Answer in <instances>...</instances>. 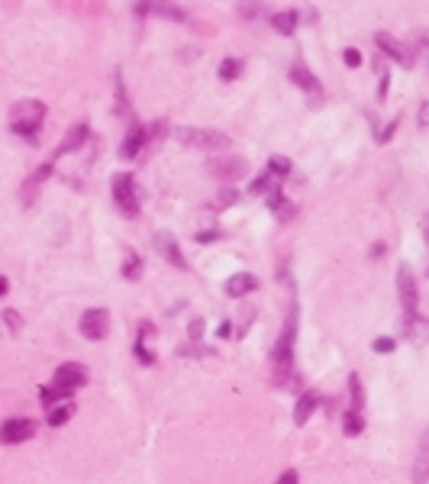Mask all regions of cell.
Instances as JSON below:
<instances>
[{"label":"cell","mask_w":429,"mask_h":484,"mask_svg":"<svg viewBox=\"0 0 429 484\" xmlns=\"http://www.w3.org/2000/svg\"><path fill=\"white\" fill-rule=\"evenodd\" d=\"M43 120H45V104L39 101H20L10 110V129L17 136H26V139H33L39 133Z\"/></svg>","instance_id":"6da1fadb"},{"label":"cell","mask_w":429,"mask_h":484,"mask_svg":"<svg viewBox=\"0 0 429 484\" xmlns=\"http://www.w3.org/2000/svg\"><path fill=\"white\" fill-rule=\"evenodd\" d=\"M177 142H184L191 149H203V152H219L229 149V136L219 133V129H203V126H181L175 129Z\"/></svg>","instance_id":"7a4b0ae2"},{"label":"cell","mask_w":429,"mask_h":484,"mask_svg":"<svg viewBox=\"0 0 429 484\" xmlns=\"http://www.w3.org/2000/svg\"><path fill=\"white\" fill-rule=\"evenodd\" d=\"M113 201L123 210V217H136L139 213V187H136L133 175H117L113 178Z\"/></svg>","instance_id":"3957f363"},{"label":"cell","mask_w":429,"mask_h":484,"mask_svg":"<svg viewBox=\"0 0 429 484\" xmlns=\"http://www.w3.org/2000/svg\"><path fill=\"white\" fill-rule=\"evenodd\" d=\"M78 329H81V336H85V339H91V343H101V339H107V333H110V313L103 307L85 310V317H81Z\"/></svg>","instance_id":"277c9868"},{"label":"cell","mask_w":429,"mask_h":484,"mask_svg":"<svg viewBox=\"0 0 429 484\" xmlns=\"http://www.w3.org/2000/svg\"><path fill=\"white\" fill-rule=\"evenodd\" d=\"M33 436H36V423L29 417H13L0 426V443L3 446H20L26 439H33Z\"/></svg>","instance_id":"5b68a950"},{"label":"cell","mask_w":429,"mask_h":484,"mask_svg":"<svg viewBox=\"0 0 429 484\" xmlns=\"http://www.w3.org/2000/svg\"><path fill=\"white\" fill-rule=\"evenodd\" d=\"M52 384H59L65 394L78 391V387H85V384H87L85 365H78V362H65V365H59V368H55V381H52Z\"/></svg>","instance_id":"8992f818"},{"label":"cell","mask_w":429,"mask_h":484,"mask_svg":"<svg viewBox=\"0 0 429 484\" xmlns=\"http://www.w3.org/2000/svg\"><path fill=\"white\" fill-rule=\"evenodd\" d=\"M210 175L219 178V181H236V178L245 175V162L239 159V155H217V159H210Z\"/></svg>","instance_id":"52a82bcc"},{"label":"cell","mask_w":429,"mask_h":484,"mask_svg":"<svg viewBox=\"0 0 429 484\" xmlns=\"http://www.w3.org/2000/svg\"><path fill=\"white\" fill-rule=\"evenodd\" d=\"M400 329H404V336L410 339V343H416V346L429 343V317H420L416 310H404V323H400Z\"/></svg>","instance_id":"ba28073f"},{"label":"cell","mask_w":429,"mask_h":484,"mask_svg":"<svg viewBox=\"0 0 429 484\" xmlns=\"http://www.w3.org/2000/svg\"><path fill=\"white\" fill-rule=\"evenodd\" d=\"M155 252H159L161 259L165 262H171L175 268H187V262H184V252L177 249V242H175V236L171 233H155Z\"/></svg>","instance_id":"9c48e42d"},{"label":"cell","mask_w":429,"mask_h":484,"mask_svg":"<svg viewBox=\"0 0 429 484\" xmlns=\"http://www.w3.org/2000/svg\"><path fill=\"white\" fill-rule=\"evenodd\" d=\"M397 291H400L404 310H416V301H420V294H416V278H413V271L407 265L397 271Z\"/></svg>","instance_id":"30bf717a"},{"label":"cell","mask_w":429,"mask_h":484,"mask_svg":"<svg viewBox=\"0 0 429 484\" xmlns=\"http://www.w3.org/2000/svg\"><path fill=\"white\" fill-rule=\"evenodd\" d=\"M291 81H294L300 91L310 94L313 101H320V81H317V75H313L303 62H294V65H291Z\"/></svg>","instance_id":"8fae6325"},{"label":"cell","mask_w":429,"mask_h":484,"mask_svg":"<svg viewBox=\"0 0 429 484\" xmlns=\"http://www.w3.org/2000/svg\"><path fill=\"white\" fill-rule=\"evenodd\" d=\"M375 45H378V49L384 52L387 59L400 62V65H410V52H407L404 45H400V42H397L391 33H375Z\"/></svg>","instance_id":"7c38bea8"},{"label":"cell","mask_w":429,"mask_h":484,"mask_svg":"<svg viewBox=\"0 0 429 484\" xmlns=\"http://www.w3.org/2000/svg\"><path fill=\"white\" fill-rule=\"evenodd\" d=\"M255 287H259V278L249 275V271H239V275H233L226 281V294H229V297H245V294H252Z\"/></svg>","instance_id":"4fadbf2b"},{"label":"cell","mask_w":429,"mask_h":484,"mask_svg":"<svg viewBox=\"0 0 429 484\" xmlns=\"http://www.w3.org/2000/svg\"><path fill=\"white\" fill-rule=\"evenodd\" d=\"M145 139H149V133H145L143 126H133V129H129V136H126V142H123V155H126V159H136V155L143 152Z\"/></svg>","instance_id":"5bb4252c"},{"label":"cell","mask_w":429,"mask_h":484,"mask_svg":"<svg viewBox=\"0 0 429 484\" xmlns=\"http://www.w3.org/2000/svg\"><path fill=\"white\" fill-rule=\"evenodd\" d=\"M317 407H320V397H317V394H313V391L300 394V401H297V407H294V420H297V423H307Z\"/></svg>","instance_id":"9a60e30c"},{"label":"cell","mask_w":429,"mask_h":484,"mask_svg":"<svg viewBox=\"0 0 429 484\" xmlns=\"http://www.w3.org/2000/svg\"><path fill=\"white\" fill-rule=\"evenodd\" d=\"M297 10H281V13H275V17H271V26H275V29H278L281 36H294L297 33Z\"/></svg>","instance_id":"2e32d148"},{"label":"cell","mask_w":429,"mask_h":484,"mask_svg":"<svg viewBox=\"0 0 429 484\" xmlns=\"http://www.w3.org/2000/svg\"><path fill=\"white\" fill-rule=\"evenodd\" d=\"M49 175H52V165H43L39 171H33V175L26 178V184H23V204H33L36 191H39V184H43Z\"/></svg>","instance_id":"e0dca14e"},{"label":"cell","mask_w":429,"mask_h":484,"mask_svg":"<svg viewBox=\"0 0 429 484\" xmlns=\"http://www.w3.org/2000/svg\"><path fill=\"white\" fill-rule=\"evenodd\" d=\"M85 142H87V126H75V129L68 133V139L59 145V152H55V155H65V152H75V149H81Z\"/></svg>","instance_id":"ac0fdd59"},{"label":"cell","mask_w":429,"mask_h":484,"mask_svg":"<svg viewBox=\"0 0 429 484\" xmlns=\"http://www.w3.org/2000/svg\"><path fill=\"white\" fill-rule=\"evenodd\" d=\"M242 75V59H223L219 65V81H236Z\"/></svg>","instance_id":"d6986e66"},{"label":"cell","mask_w":429,"mask_h":484,"mask_svg":"<svg viewBox=\"0 0 429 484\" xmlns=\"http://www.w3.org/2000/svg\"><path fill=\"white\" fill-rule=\"evenodd\" d=\"M362 429H365L362 413H358V410H349V413H345V423H342V433L345 436H358Z\"/></svg>","instance_id":"ffe728a7"},{"label":"cell","mask_w":429,"mask_h":484,"mask_svg":"<svg viewBox=\"0 0 429 484\" xmlns=\"http://www.w3.org/2000/svg\"><path fill=\"white\" fill-rule=\"evenodd\" d=\"M123 275H126L129 281H139V275H143V262H139V255H136V252H126V265H123Z\"/></svg>","instance_id":"44dd1931"},{"label":"cell","mask_w":429,"mask_h":484,"mask_svg":"<svg viewBox=\"0 0 429 484\" xmlns=\"http://www.w3.org/2000/svg\"><path fill=\"white\" fill-rule=\"evenodd\" d=\"M268 171H271V178H284L287 171H291V159H284V155H271Z\"/></svg>","instance_id":"7402d4cb"},{"label":"cell","mask_w":429,"mask_h":484,"mask_svg":"<svg viewBox=\"0 0 429 484\" xmlns=\"http://www.w3.org/2000/svg\"><path fill=\"white\" fill-rule=\"evenodd\" d=\"M349 397H352V410H362L365 394H362V381H358V375L349 378Z\"/></svg>","instance_id":"603a6c76"},{"label":"cell","mask_w":429,"mask_h":484,"mask_svg":"<svg viewBox=\"0 0 429 484\" xmlns=\"http://www.w3.org/2000/svg\"><path fill=\"white\" fill-rule=\"evenodd\" d=\"M71 413H75V407H71V404H65V407H55V410L49 413V426L68 423V420H71Z\"/></svg>","instance_id":"cb8c5ba5"},{"label":"cell","mask_w":429,"mask_h":484,"mask_svg":"<svg viewBox=\"0 0 429 484\" xmlns=\"http://www.w3.org/2000/svg\"><path fill=\"white\" fill-rule=\"evenodd\" d=\"M413 481H416V484H426L429 481V459H423L420 465L413 468Z\"/></svg>","instance_id":"d4e9b609"},{"label":"cell","mask_w":429,"mask_h":484,"mask_svg":"<svg viewBox=\"0 0 429 484\" xmlns=\"http://www.w3.org/2000/svg\"><path fill=\"white\" fill-rule=\"evenodd\" d=\"M268 187H271V171H268V175H261V178H255L249 191H252V194H265Z\"/></svg>","instance_id":"484cf974"},{"label":"cell","mask_w":429,"mask_h":484,"mask_svg":"<svg viewBox=\"0 0 429 484\" xmlns=\"http://www.w3.org/2000/svg\"><path fill=\"white\" fill-rule=\"evenodd\" d=\"M342 62L349 68H358V65H362V52H358V49H345L342 52Z\"/></svg>","instance_id":"4316f807"},{"label":"cell","mask_w":429,"mask_h":484,"mask_svg":"<svg viewBox=\"0 0 429 484\" xmlns=\"http://www.w3.org/2000/svg\"><path fill=\"white\" fill-rule=\"evenodd\" d=\"M397 126H400V117H394L391 123L384 126V129H381V133H378V142H391V136L397 133Z\"/></svg>","instance_id":"83f0119b"},{"label":"cell","mask_w":429,"mask_h":484,"mask_svg":"<svg viewBox=\"0 0 429 484\" xmlns=\"http://www.w3.org/2000/svg\"><path fill=\"white\" fill-rule=\"evenodd\" d=\"M275 213H278V217L287 223V220H291V217H294V213H297V207H294V204H287V201H281L278 207H275Z\"/></svg>","instance_id":"f1b7e54d"},{"label":"cell","mask_w":429,"mask_h":484,"mask_svg":"<svg viewBox=\"0 0 429 484\" xmlns=\"http://www.w3.org/2000/svg\"><path fill=\"white\" fill-rule=\"evenodd\" d=\"M136 359L143 362V365H152V362H155V355H152V352L145 349L143 343H136Z\"/></svg>","instance_id":"f546056e"},{"label":"cell","mask_w":429,"mask_h":484,"mask_svg":"<svg viewBox=\"0 0 429 484\" xmlns=\"http://www.w3.org/2000/svg\"><path fill=\"white\" fill-rule=\"evenodd\" d=\"M159 13L161 17H171V20H184V10H175L168 3H159Z\"/></svg>","instance_id":"4dcf8cb0"},{"label":"cell","mask_w":429,"mask_h":484,"mask_svg":"<svg viewBox=\"0 0 429 484\" xmlns=\"http://www.w3.org/2000/svg\"><path fill=\"white\" fill-rule=\"evenodd\" d=\"M239 13H242V17H249V20H252L255 13H259V7H255V0H242V10H239Z\"/></svg>","instance_id":"1f68e13d"},{"label":"cell","mask_w":429,"mask_h":484,"mask_svg":"<svg viewBox=\"0 0 429 484\" xmlns=\"http://www.w3.org/2000/svg\"><path fill=\"white\" fill-rule=\"evenodd\" d=\"M201 336H203V320H194L191 323V339L194 343H201Z\"/></svg>","instance_id":"d6a6232c"},{"label":"cell","mask_w":429,"mask_h":484,"mask_svg":"<svg viewBox=\"0 0 429 484\" xmlns=\"http://www.w3.org/2000/svg\"><path fill=\"white\" fill-rule=\"evenodd\" d=\"M375 352H394V339H378V343H375Z\"/></svg>","instance_id":"836d02e7"},{"label":"cell","mask_w":429,"mask_h":484,"mask_svg":"<svg viewBox=\"0 0 429 484\" xmlns=\"http://www.w3.org/2000/svg\"><path fill=\"white\" fill-rule=\"evenodd\" d=\"M420 129H429V104L420 107Z\"/></svg>","instance_id":"e575fe53"},{"label":"cell","mask_w":429,"mask_h":484,"mask_svg":"<svg viewBox=\"0 0 429 484\" xmlns=\"http://www.w3.org/2000/svg\"><path fill=\"white\" fill-rule=\"evenodd\" d=\"M3 320H7L10 326H20V317H17V310H7V313H3Z\"/></svg>","instance_id":"d590c367"},{"label":"cell","mask_w":429,"mask_h":484,"mask_svg":"<svg viewBox=\"0 0 429 484\" xmlns=\"http://www.w3.org/2000/svg\"><path fill=\"white\" fill-rule=\"evenodd\" d=\"M294 481H297L294 471H284V475H281V484H294Z\"/></svg>","instance_id":"8d00e7d4"},{"label":"cell","mask_w":429,"mask_h":484,"mask_svg":"<svg viewBox=\"0 0 429 484\" xmlns=\"http://www.w3.org/2000/svg\"><path fill=\"white\" fill-rule=\"evenodd\" d=\"M213 239H219V236L217 233H201L197 236V242H213Z\"/></svg>","instance_id":"74e56055"},{"label":"cell","mask_w":429,"mask_h":484,"mask_svg":"<svg viewBox=\"0 0 429 484\" xmlns=\"http://www.w3.org/2000/svg\"><path fill=\"white\" fill-rule=\"evenodd\" d=\"M10 291V281H7V278H3V275H0V297H3V294H7Z\"/></svg>","instance_id":"f35d334b"}]
</instances>
